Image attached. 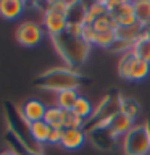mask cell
Listing matches in <instances>:
<instances>
[{"label": "cell", "mask_w": 150, "mask_h": 155, "mask_svg": "<svg viewBox=\"0 0 150 155\" xmlns=\"http://www.w3.org/2000/svg\"><path fill=\"white\" fill-rule=\"evenodd\" d=\"M131 50H132L135 53V57H139L140 60L150 63V41L144 36V34L134 42V45Z\"/></svg>", "instance_id": "ffe728a7"}, {"label": "cell", "mask_w": 150, "mask_h": 155, "mask_svg": "<svg viewBox=\"0 0 150 155\" xmlns=\"http://www.w3.org/2000/svg\"><path fill=\"white\" fill-rule=\"evenodd\" d=\"M63 118H65V110L58 108L57 105L47 107V111H45V116H44V121H45V123L50 126L52 129H65Z\"/></svg>", "instance_id": "e0dca14e"}, {"label": "cell", "mask_w": 150, "mask_h": 155, "mask_svg": "<svg viewBox=\"0 0 150 155\" xmlns=\"http://www.w3.org/2000/svg\"><path fill=\"white\" fill-rule=\"evenodd\" d=\"M52 42L55 45L57 52L60 53V57L68 65V68H71V70L81 66L82 63H86L87 57H89V52H90V47H92L82 37L71 36L66 31L52 37Z\"/></svg>", "instance_id": "6da1fadb"}, {"label": "cell", "mask_w": 150, "mask_h": 155, "mask_svg": "<svg viewBox=\"0 0 150 155\" xmlns=\"http://www.w3.org/2000/svg\"><path fill=\"white\" fill-rule=\"evenodd\" d=\"M44 39V29L34 21H24L16 29V41L23 47H36Z\"/></svg>", "instance_id": "52a82bcc"}, {"label": "cell", "mask_w": 150, "mask_h": 155, "mask_svg": "<svg viewBox=\"0 0 150 155\" xmlns=\"http://www.w3.org/2000/svg\"><path fill=\"white\" fill-rule=\"evenodd\" d=\"M115 41H116V32H115V31L97 32V37H95V45L111 48V45L115 44Z\"/></svg>", "instance_id": "d4e9b609"}, {"label": "cell", "mask_w": 150, "mask_h": 155, "mask_svg": "<svg viewBox=\"0 0 150 155\" xmlns=\"http://www.w3.org/2000/svg\"><path fill=\"white\" fill-rule=\"evenodd\" d=\"M106 126H108V128L113 131L116 136H124V134H128L129 131L134 128V120L119 111L118 115H115L113 118L108 121V124H106Z\"/></svg>", "instance_id": "4fadbf2b"}, {"label": "cell", "mask_w": 150, "mask_h": 155, "mask_svg": "<svg viewBox=\"0 0 150 155\" xmlns=\"http://www.w3.org/2000/svg\"><path fill=\"white\" fill-rule=\"evenodd\" d=\"M121 111V95H106L103 100L97 105V108L94 110V113L84 124V131L99 128V126H106L108 121L113 118L115 115H118Z\"/></svg>", "instance_id": "277c9868"}, {"label": "cell", "mask_w": 150, "mask_h": 155, "mask_svg": "<svg viewBox=\"0 0 150 155\" xmlns=\"http://www.w3.org/2000/svg\"><path fill=\"white\" fill-rule=\"evenodd\" d=\"M82 82H84L82 78L71 68H52V70L42 73L34 81V86H37L39 89L58 94L61 91L77 89Z\"/></svg>", "instance_id": "7a4b0ae2"}, {"label": "cell", "mask_w": 150, "mask_h": 155, "mask_svg": "<svg viewBox=\"0 0 150 155\" xmlns=\"http://www.w3.org/2000/svg\"><path fill=\"white\" fill-rule=\"evenodd\" d=\"M29 131H31V136H32L34 142H37L41 147L44 144H48V137H50L52 128L44 120L36 121V123H31L29 124Z\"/></svg>", "instance_id": "9a60e30c"}, {"label": "cell", "mask_w": 150, "mask_h": 155, "mask_svg": "<svg viewBox=\"0 0 150 155\" xmlns=\"http://www.w3.org/2000/svg\"><path fill=\"white\" fill-rule=\"evenodd\" d=\"M73 111H74L76 115H79L84 121H87L92 116V113H94V107H92V104L86 99V97H81L79 95V99H77Z\"/></svg>", "instance_id": "44dd1931"}, {"label": "cell", "mask_w": 150, "mask_h": 155, "mask_svg": "<svg viewBox=\"0 0 150 155\" xmlns=\"http://www.w3.org/2000/svg\"><path fill=\"white\" fill-rule=\"evenodd\" d=\"M42 21H44V28L50 34V37H55L58 34L65 32L68 26V16L65 13L55 10L53 7H50V3H47V8L44 10Z\"/></svg>", "instance_id": "ba28073f"}, {"label": "cell", "mask_w": 150, "mask_h": 155, "mask_svg": "<svg viewBox=\"0 0 150 155\" xmlns=\"http://www.w3.org/2000/svg\"><path fill=\"white\" fill-rule=\"evenodd\" d=\"M123 152L124 155H150V134L145 124H134L123 136Z\"/></svg>", "instance_id": "5b68a950"}, {"label": "cell", "mask_w": 150, "mask_h": 155, "mask_svg": "<svg viewBox=\"0 0 150 155\" xmlns=\"http://www.w3.org/2000/svg\"><path fill=\"white\" fill-rule=\"evenodd\" d=\"M144 26L140 23H134L131 26H121V28H116L115 32H116V39L118 41H124V42H129L134 45V42L144 34Z\"/></svg>", "instance_id": "5bb4252c"}, {"label": "cell", "mask_w": 150, "mask_h": 155, "mask_svg": "<svg viewBox=\"0 0 150 155\" xmlns=\"http://www.w3.org/2000/svg\"><path fill=\"white\" fill-rule=\"evenodd\" d=\"M77 99H79V94H77L76 89L61 91V92H58V94H57V99H55L57 102H55V105L58 107V108L68 111V110H73V108H74Z\"/></svg>", "instance_id": "2e32d148"}, {"label": "cell", "mask_w": 150, "mask_h": 155, "mask_svg": "<svg viewBox=\"0 0 150 155\" xmlns=\"http://www.w3.org/2000/svg\"><path fill=\"white\" fill-rule=\"evenodd\" d=\"M5 115H7L8 131L13 133L21 142L32 152H42V147L37 142H34L31 131H29V123L23 118L19 108H16L13 104H5Z\"/></svg>", "instance_id": "3957f363"}, {"label": "cell", "mask_w": 150, "mask_h": 155, "mask_svg": "<svg viewBox=\"0 0 150 155\" xmlns=\"http://www.w3.org/2000/svg\"><path fill=\"white\" fill-rule=\"evenodd\" d=\"M121 113L128 115L129 118L135 120L140 113V107L134 99H129V97H121Z\"/></svg>", "instance_id": "603a6c76"}, {"label": "cell", "mask_w": 150, "mask_h": 155, "mask_svg": "<svg viewBox=\"0 0 150 155\" xmlns=\"http://www.w3.org/2000/svg\"><path fill=\"white\" fill-rule=\"evenodd\" d=\"M26 3L21 0H0V16L7 21H15L24 13Z\"/></svg>", "instance_id": "7c38bea8"}, {"label": "cell", "mask_w": 150, "mask_h": 155, "mask_svg": "<svg viewBox=\"0 0 150 155\" xmlns=\"http://www.w3.org/2000/svg\"><path fill=\"white\" fill-rule=\"evenodd\" d=\"M86 131L84 129H63L60 145L65 150H77L86 142Z\"/></svg>", "instance_id": "8fae6325"}, {"label": "cell", "mask_w": 150, "mask_h": 155, "mask_svg": "<svg viewBox=\"0 0 150 155\" xmlns=\"http://www.w3.org/2000/svg\"><path fill=\"white\" fill-rule=\"evenodd\" d=\"M61 136H63V129H52L50 137H48V144H60Z\"/></svg>", "instance_id": "4316f807"}, {"label": "cell", "mask_w": 150, "mask_h": 155, "mask_svg": "<svg viewBox=\"0 0 150 155\" xmlns=\"http://www.w3.org/2000/svg\"><path fill=\"white\" fill-rule=\"evenodd\" d=\"M145 128H147V131H148V134H150V116L147 118V121H145Z\"/></svg>", "instance_id": "f546056e"}, {"label": "cell", "mask_w": 150, "mask_h": 155, "mask_svg": "<svg viewBox=\"0 0 150 155\" xmlns=\"http://www.w3.org/2000/svg\"><path fill=\"white\" fill-rule=\"evenodd\" d=\"M86 134L90 139V142L100 150H111L116 145V139H118V136L108 126H99V128L87 131Z\"/></svg>", "instance_id": "9c48e42d"}, {"label": "cell", "mask_w": 150, "mask_h": 155, "mask_svg": "<svg viewBox=\"0 0 150 155\" xmlns=\"http://www.w3.org/2000/svg\"><path fill=\"white\" fill-rule=\"evenodd\" d=\"M95 32H106V31H115L116 29V24H115V19L110 13L100 16L99 19H95L94 24H92Z\"/></svg>", "instance_id": "7402d4cb"}, {"label": "cell", "mask_w": 150, "mask_h": 155, "mask_svg": "<svg viewBox=\"0 0 150 155\" xmlns=\"http://www.w3.org/2000/svg\"><path fill=\"white\" fill-rule=\"evenodd\" d=\"M81 37L84 39V41L89 44V45H94V44H95V37H97V32L94 31V28H92V26H84Z\"/></svg>", "instance_id": "484cf974"}, {"label": "cell", "mask_w": 150, "mask_h": 155, "mask_svg": "<svg viewBox=\"0 0 150 155\" xmlns=\"http://www.w3.org/2000/svg\"><path fill=\"white\" fill-rule=\"evenodd\" d=\"M63 124H65V129H84L86 121L79 115H76L73 110H68V111H65Z\"/></svg>", "instance_id": "cb8c5ba5"}, {"label": "cell", "mask_w": 150, "mask_h": 155, "mask_svg": "<svg viewBox=\"0 0 150 155\" xmlns=\"http://www.w3.org/2000/svg\"><path fill=\"white\" fill-rule=\"evenodd\" d=\"M134 7V16L144 28H147L150 24V0H137L132 2Z\"/></svg>", "instance_id": "ac0fdd59"}, {"label": "cell", "mask_w": 150, "mask_h": 155, "mask_svg": "<svg viewBox=\"0 0 150 155\" xmlns=\"http://www.w3.org/2000/svg\"><path fill=\"white\" fill-rule=\"evenodd\" d=\"M19 111H21L23 118L31 124V123H36V121L44 120L45 111H47V107H45V104H44L42 100H39V99H29V100H26L21 105Z\"/></svg>", "instance_id": "30bf717a"}, {"label": "cell", "mask_w": 150, "mask_h": 155, "mask_svg": "<svg viewBox=\"0 0 150 155\" xmlns=\"http://www.w3.org/2000/svg\"><path fill=\"white\" fill-rule=\"evenodd\" d=\"M0 155H16V153H13V152H11V150H10V149H8V150H3V152H2V153H0Z\"/></svg>", "instance_id": "f1b7e54d"}, {"label": "cell", "mask_w": 150, "mask_h": 155, "mask_svg": "<svg viewBox=\"0 0 150 155\" xmlns=\"http://www.w3.org/2000/svg\"><path fill=\"white\" fill-rule=\"evenodd\" d=\"M5 139H7L8 149L16 155H44V152H32V150H29L26 145H24L13 133H10V131L5 134Z\"/></svg>", "instance_id": "d6986e66"}, {"label": "cell", "mask_w": 150, "mask_h": 155, "mask_svg": "<svg viewBox=\"0 0 150 155\" xmlns=\"http://www.w3.org/2000/svg\"><path fill=\"white\" fill-rule=\"evenodd\" d=\"M144 36H145V37H147L148 41H150V24H148V26L144 29Z\"/></svg>", "instance_id": "83f0119b"}, {"label": "cell", "mask_w": 150, "mask_h": 155, "mask_svg": "<svg viewBox=\"0 0 150 155\" xmlns=\"http://www.w3.org/2000/svg\"><path fill=\"white\" fill-rule=\"evenodd\" d=\"M118 71H119V76H123L124 79L142 81L150 74V63L140 60L139 57H135L132 50H129L121 55Z\"/></svg>", "instance_id": "8992f818"}]
</instances>
